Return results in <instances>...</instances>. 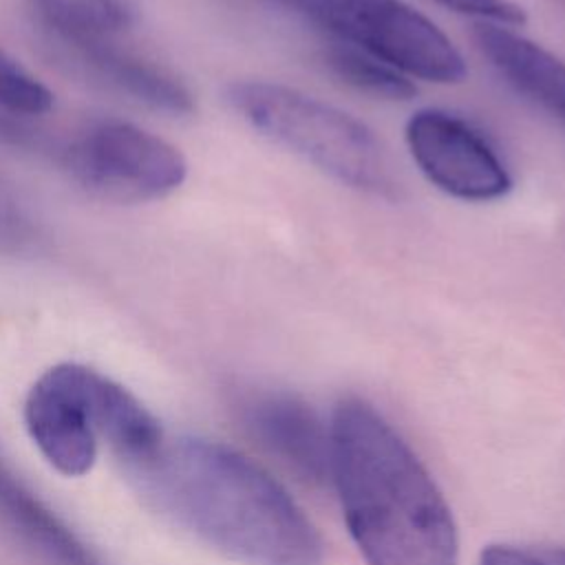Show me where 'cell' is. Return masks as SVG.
Masks as SVG:
<instances>
[{
  "label": "cell",
  "instance_id": "1",
  "mask_svg": "<svg viewBox=\"0 0 565 565\" xmlns=\"http://www.w3.org/2000/svg\"><path fill=\"white\" fill-rule=\"evenodd\" d=\"M177 525L241 565H322L324 543L294 497L243 452L201 437H163L126 470Z\"/></svg>",
  "mask_w": 565,
  "mask_h": 565
},
{
  "label": "cell",
  "instance_id": "2",
  "mask_svg": "<svg viewBox=\"0 0 565 565\" xmlns=\"http://www.w3.org/2000/svg\"><path fill=\"white\" fill-rule=\"evenodd\" d=\"M331 483L366 565H459L452 510L406 439L369 402L331 417Z\"/></svg>",
  "mask_w": 565,
  "mask_h": 565
},
{
  "label": "cell",
  "instance_id": "3",
  "mask_svg": "<svg viewBox=\"0 0 565 565\" xmlns=\"http://www.w3.org/2000/svg\"><path fill=\"white\" fill-rule=\"evenodd\" d=\"M227 99L271 141L349 188L395 199L399 183L373 130L353 115L276 82H234Z\"/></svg>",
  "mask_w": 565,
  "mask_h": 565
},
{
  "label": "cell",
  "instance_id": "4",
  "mask_svg": "<svg viewBox=\"0 0 565 565\" xmlns=\"http://www.w3.org/2000/svg\"><path fill=\"white\" fill-rule=\"evenodd\" d=\"M413 79L459 84L468 66L452 40L402 0H271Z\"/></svg>",
  "mask_w": 565,
  "mask_h": 565
},
{
  "label": "cell",
  "instance_id": "5",
  "mask_svg": "<svg viewBox=\"0 0 565 565\" xmlns=\"http://www.w3.org/2000/svg\"><path fill=\"white\" fill-rule=\"evenodd\" d=\"M66 163L79 185L117 203L157 201L188 177V161L163 137L128 121H102L68 150Z\"/></svg>",
  "mask_w": 565,
  "mask_h": 565
},
{
  "label": "cell",
  "instance_id": "6",
  "mask_svg": "<svg viewBox=\"0 0 565 565\" xmlns=\"http://www.w3.org/2000/svg\"><path fill=\"white\" fill-rule=\"evenodd\" d=\"M113 380L62 362L44 371L24 399V426L42 457L66 477L86 475L104 444V411Z\"/></svg>",
  "mask_w": 565,
  "mask_h": 565
},
{
  "label": "cell",
  "instance_id": "7",
  "mask_svg": "<svg viewBox=\"0 0 565 565\" xmlns=\"http://www.w3.org/2000/svg\"><path fill=\"white\" fill-rule=\"evenodd\" d=\"M404 139L422 174L455 199L494 201L512 190L499 152L459 115L419 108L408 117Z\"/></svg>",
  "mask_w": 565,
  "mask_h": 565
},
{
  "label": "cell",
  "instance_id": "8",
  "mask_svg": "<svg viewBox=\"0 0 565 565\" xmlns=\"http://www.w3.org/2000/svg\"><path fill=\"white\" fill-rule=\"evenodd\" d=\"M256 441L307 483L331 481V428L300 397L285 391L256 393L243 408Z\"/></svg>",
  "mask_w": 565,
  "mask_h": 565
},
{
  "label": "cell",
  "instance_id": "9",
  "mask_svg": "<svg viewBox=\"0 0 565 565\" xmlns=\"http://www.w3.org/2000/svg\"><path fill=\"white\" fill-rule=\"evenodd\" d=\"M479 51L527 99L565 121V60L494 22L472 29Z\"/></svg>",
  "mask_w": 565,
  "mask_h": 565
},
{
  "label": "cell",
  "instance_id": "10",
  "mask_svg": "<svg viewBox=\"0 0 565 565\" xmlns=\"http://www.w3.org/2000/svg\"><path fill=\"white\" fill-rule=\"evenodd\" d=\"M0 523L46 565H102L97 554L2 459Z\"/></svg>",
  "mask_w": 565,
  "mask_h": 565
},
{
  "label": "cell",
  "instance_id": "11",
  "mask_svg": "<svg viewBox=\"0 0 565 565\" xmlns=\"http://www.w3.org/2000/svg\"><path fill=\"white\" fill-rule=\"evenodd\" d=\"M75 62H79L90 75L106 82L108 86L126 93L128 97L148 104L150 108L185 115L194 108L190 90L163 66L148 62L130 51H124L108 42L66 46Z\"/></svg>",
  "mask_w": 565,
  "mask_h": 565
},
{
  "label": "cell",
  "instance_id": "12",
  "mask_svg": "<svg viewBox=\"0 0 565 565\" xmlns=\"http://www.w3.org/2000/svg\"><path fill=\"white\" fill-rule=\"evenodd\" d=\"M33 7L66 46L115 40L132 22L126 0H33Z\"/></svg>",
  "mask_w": 565,
  "mask_h": 565
},
{
  "label": "cell",
  "instance_id": "13",
  "mask_svg": "<svg viewBox=\"0 0 565 565\" xmlns=\"http://www.w3.org/2000/svg\"><path fill=\"white\" fill-rule=\"evenodd\" d=\"M324 64L331 68L333 75H338L349 86L382 99H411L417 88L404 73L395 71L393 66L375 60L373 55L342 44L331 42L322 53Z\"/></svg>",
  "mask_w": 565,
  "mask_h": 565
},
{
  "label": "cell",
  "instance_id": "14",
  "mask_svg": "<svg viewBox=\"0 0 565 565\" xmlns=\"http://www.w3.org/2000/svg\"><path fill=\"white\" fill-rule=\"evenodd\" d=\"M51 106L53 93L0 49V108L11 115H42Z\"/></svg>",
  "mask_w": 565,
  "mask_h": 565
},
{
  "label": "cell",
  "instance_id": "15",
  "mask_svg": "<svg viewBox=\"0 0 565 565\" xmlns=\"http://www.w3.org/2000/svg\"><path fill=\"white\" fill-rule=\"evenodd\" d=\"M477 565H565V547L492 543L481 550Z\"/></svg>",
  "mask_w": 565,
  "mask_h": 565
},
{
  "label": "cell",
  "instance_id": "16",
  "mask_svg": "<svg viewBox=\"0 0 565 565\" xmlns=\"http://www.w3.org/2000/svg\"><path fill=\"white\" fill-rule=\"evenodd\" d=\"M441 7L470 15L477 22H494L503 26L525 24V9L512 0H435Z\"/></svg>",
  "mask_w": 565,
  "mask_h": 565
},
{
  "label": "cell",
  "instance_id": "17",
  "mask_svg": "<svg viewBox=\"0 0 565 565\" xmlns=\"http://www.w3.org/2000/svg\"><path fill=\"white\" fill-rule=\"evenodd\" d=\"M0 137H2V139H15V141H20V139L24 137V132H22V128L15 126L11 119L0 117Z\"/></svg>",
  "mask_w": 565,
  "mask_h": 565
}]
</instances>
